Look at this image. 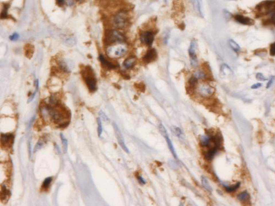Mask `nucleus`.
<instances>
[{"label": "nucleus", "instance_id": "6ab92c4d", "mask_svg": "<svg viewBox=\"0 0 275 206\" xmlns=\"http://www.w3.org/2000/svg\"><path fill=\"white\" fill-rule=\"evenodd\" d=\"M164 138H165V139L166 140V142H167V145H168L169 148V149H170L171 153L172 154L173 156L174 157V158H175V159L177 160V154H176V151H175V148H174V147L173 146V144H172V142H171V141L169 137V135H167L166 136H165Z\"/></svg>", "mask_w": 275, "mask_h": 206}, {"label": "nucleus", "instance_id": "5701e85b", "mask_svg": "<svg viewBox=\"0 0 275 206\" xmlns=\"http://www.w3.org/2000/svg\"><path fill=\"white\" fill-rule=\"evenodd\" d=\"M237 198L241 201H245L249 199V193L247 192L241 193L238 195Z\"/></svg>", "mask_w": 275, "mask_h": 206}, {"label": "nucleus", "instance_id": "79ce46f5", "mask_svg": "<svg viewBox=\"0 0 275 206\" xmlns=\"http://www.w3.org/2000/svg\"><path fill=\"white\" fill-rule=\"evenodd\" d=\"M164 1H166H166H167V0H164Z\"/></svg>", "mask_w": 275, "mask_h": 206}, {"label": "nucleus", "instance_id": "f704fd0d", "mask_svg": "<svg viewBox=\"0 0 275 206\" xmlns=\"http://www.w3.org/2000/svg\"><path fill=\"white\" fill-rule=\"evenodd\" d=\"M275 79V77L274 76H271V78H270V80H269V81L268 82V84H267L266 88H268H268H269L270 87H271V86L272 85V84H273V83H274V81Z\"/></svg>", "mask_w": 275, "mask_h": 206}, {"label": "nucleus", "instance_id": "9b49d317", "mask_svg": "<svg viewBox=\"0 0 275 206\" xmlns=\"http://www.w3.org/2000/svg\"><path fill=\"white\" fill-rule=\"evenodd\" d=\"M157 56L156 50L155 48H151L145 53L143 57V60L145 63H149L156 60Z\"/></svg>", "mask_w": 275, "mask_h": 206}, {"label": "nucleus", "instance_id": "aec40b11", "mask_svg": "<svg viewBox=\"0 0 275 206\" xmlns=\"http://www.w3.org/2000/svg\"><path fill=\"white\" fill-rule=\"evenodd\" d=\"M9 195H10L9 191L7 189L5 185H3L2 187V190H1V199H3V200L6 199L7 198L9 197Z\"/></svg>", "mask_w": 275, "mask_h": 206}, {"label": "nucleus", "instance_id": "f8f14e48", "mask_svg": "<svg viewBox=\"0 0 275 206\" xmlns=\"http://www.w3.org/2000/svg\"><path fill=\"white\" fill-rule=\"evenodd\" d=\"M235 20L238 22L239 23H241L243 25H251L254 24V21L248 17L243 16L242 15H236L235 16Z\"/></svg>", "mask_w": 275, "mask_h": 206}, {"label": "nucleus", "instance_id": "4c0bfd02", "mask_svg": "<svg viewBox=\"0 0 275 206\" xmlns=\"http://www.w3.org/2000/svg\"><path fill=\"white\" fill-rule=\"evenodd\" d=\"M271 20L275 24V11L271 13Z\"/></svg>", "mask_w": 275, "mask_h": 206}, {"label": "nucleus", "instance_id": "4be33fe9", "mask_svg": "<svg viewBox=\"0 0 275 206\" xmlns=\"http://www.w3.org/2000/svg\"><path fill=\"white\" fill-rule=\"evenodd\" d=\"M202 184H203V186L208 191H212V188L211 186L210 185L208 181V180H207V179L204 177V176H202Z\"/></svg>", "mask_w": 275, "mask_h": 206}, {"label": "nucleus", "instance_id": "393cba45", "mask_svg": "<svg viewBox=\"0 0 275 206\" xmlns=\"http://www.w3.org/2000/svg\"><path fill=\"white\" fill-rule=\"evenodd\" d=\"M240 186V183H237L236 185L232 186H224V187L226 189V190L228 193H232L235 191H236L237 189H238Z\"/></svg>", "mask_w": 275, "mask_h": 206}, {"label": "nucleus", "instance_id": "a878e982", "mask_svg": "<svg viewBox=\"0 0 275 206\" xmlns=\"http://www.w3.org/2000/svg\"><path fill=\"white\" fill-rule=\"evenodd\" d=\"M52 180H53V178L51 177H48V178H47L45 179L44 180V181L42 183V189H47L50 186V184L52 181Z\"/></svg>", "mask_w": 275, "mask_h": 206}, {"label": "nucleus", "instance_id": "1a4fd4ad", "mask_svg": "<svg viewBox=\"0 0 275 206\" xmlns=\"http://www.w3.org/2000/svg\"><path fill=\"white\" fill-rule=\"evenodd\" d=\"M113 128H114V130H115V132L116 138L118 140V144H119L120 146L122 148V149L125 151V152L128 153H129L128 148L125 145L123 136V135L121 133L120 129H119L118 126H117V125L115 123H113Z\"/></svg>", "mask_w": 275, "mask_h": 206}, {"label": "nucleus", "instance_id": "423d86ee", "mask_svg": "<svg viewBox=\"0 0 275 206\" xmlns=\"http://www.w3.org/2000/svg\"><path fill=\"white\" fill-rule=\"evenodd\" d=\"M196 91L203 98H209L215 93V89L206 83H202L197 85Z\"/></svg>", "mask_w": 275, "mask_h": 206}, {"label": "nucleus", "instance_id": "72a5a7b5", "mask_svg": "<svg viewBox=\"0 0 275 206\" xmlns=\"http://www.w3.org/2000/svg\"><path fill=\"white\" fill-rule=\"evenodd\" d=\"M270 54L272 56H275V42L272 44L270 46Z\"/></svg>", "mask_w": 275, "mask_h": 206}, {"label": "nucleus", "instance_id": "a19ab883", "mask_svg": "<svg viewBox=\"0 0 275 206\" xmlns=\"http://www.w3.org/2000/svg\"><path fill=\"white\" fill-rule=\"evenodd\" d=\"M228 1H236V0H228Z\"/></svg>", "mask_w": 275, "mask_h": 206}, {"label": "nucleus", "instance_id": "bb28decb", "mask_svg": "<svg viewBox=\"0 0 275 206\" xmlns=\"http://www.w3.org/2000/svg\"><path fill=\"white\" fill-rule=\"evenodd\" d=\"M97 123H98V136L99 137L101 136L102 133V123L101 120L100 118H97Z\"/></svg>", "mask_w": 275, "mask_h": 206}, {"label": "nucleus", "instance_id": "c85d7f7f", "mask_svg": "<svg viewBox=\"0 0 275 206\" xmlns=\"http://www.w3.org/2000/svg\"><path fill=\"white\" fill-rule=\"evenodd\" d=\"M38 87H39V82H38V80H36V89H35V91H34V93H33V95H32L30 97V98L29 99L28 101V103H29V102H30L31 101H33L34 98V97H35V94H36V92H37L38 90Z\"/></svg>", "mask_w": 275, "mask_h": 206}, {"label": "nucleus", "instance_id": "7c9ffc66", "mask_svg": "<svg viewBox=\"0 0 275 206\" xmlns=\"http://www.w3.org/2000/svg\"><path fill=\"white\" fill-rule=\"evenodd\" d=\"M256 78L257 80H260V81H266L268 80V79L264 75V74L261 73L256 74Z\"/></svg>", "mask_w": 275, "mask_h": 206}, {"label": "nucleus", "instance_id": "f3484780", "mask_svg": "<svg viewBox=\"0 0 275 206\" xmlns=\"http://www.w3.org/2000/svg\"><path fill=\"white\" fill-rule=\"evenodd\" d=\"M191 3L193 5L194 9L199 15L203 16V13L202 11V8L199 0H190Z\"/></svg>", "mask_w": 275, "mask_h": 206}, {"label": "nucleus", "instance_id": "ea45409f", "mask_svg": "<svg viewBox=\"0 0 275 206\" xmlns=\"http://www.w3.org/2000/svg\"><path fill=\"white\" fill-rule=\"evenodd\" d=\"M77 1H83V0H77Z\"/></svg>", "mask_w": 275, "mask_h": 206}, {"label": "nucleus", "instance_id": "2eb2a0df", "mask_svg": "<svg viewBox=\"0 0 275 206\" xmlns=\"http://www.w3.org/2000/svg\"><path fill=\"white\" fill-rule=\"evenodd\" d=\"M99 59H100V60L101 61V63L102 65H104L105 67H106L107 68L109 69H115L116 68L117 66L116 65H115L114 64L112 63L111 62H110V61H109L108 60H106L105 58V57L103 56V55H100V57H99Z\"/></svg>", "mask_w": 275, "mask_h": 206}, {"label": "nucleus", "instance_id": "9d476101", "mask_svg": "<svg viewBox=\"0 0 275 206\" xmlns=\"http://www.w3.org/2000/svg\"><path fill=\"white\" fill-rule=\"evenodd\" d=\"M14 136L12 134H1V144L4 146L11 147L13 145Z\"/></svg>", "mask_w": 275, "mask_h": 206}, {"label": "nucleus", "instance_id": "20e7f679", "mask_svg": "<svg viewBox=\"0 0 275 206\" xmlns=\"http://www.w3.org/2000/svg\"><path fill=\"white\" fill-rule=\"evenodd\" d=\"M105 42L110 45L119 42H125V38L123 34L118 30H112L108 31L105 36Z\"/></svg>", "mask_w": 275, "mask_h": 206}, {"label": "nucleus", "instance_id": "f257e3e1", "mask_svg": "<svg viewBox=\"0 0 275 206\" xmlns=\"http://www.w3.org/2000/svg\"><path fill=\"white\" fill-rule=\"evenodd\" d=\"M40 111L43 117H49L55 123L59 124V127H66L69 125V121L64 120L70 119L71 113H69L68 110H66L63 107L59 109L52 105H45L41 106Z\"/></svg>", "mask_w": 275, "mask_h": 206}, {"label": "nucleus", "instance_id": "e433bc0d", "mask_svg": "<svg viewBox=\"0 0 275 206\" xmlns=\"http://www.w3.org/2000/svg\"><path fill=\"white\" fill-rule=\"evenodd\" d=\"M262 86V84L261 83H256V84H254L253 85H252L251 88L253 89H258L259 87Z\"/></svg>", "mask_w": 275, "mask_h": 206}, {"label": "nucleus", "instance_id": "2f4dec72", "mask_svg": "<svg viewBox=\"0 0 275 206\" xmlns=\"http://www.w3.org/2000/svg\"><path fill=\"white\" fill-rule=\"evenodd\" d=\"M99 115L100 116L101 118H102L105 121H109V118L107 117V115L105 114V113L104 112H102V111H100L99 112Z\"/></svg>", "mask_w": 275, "mask_h": 206}, {"label": "nucleus", "instance_id": "473e14b6", "mask_svg": "<svg viewBox=\"0 0 275 206\" xmlns=\"http://www.w3.org/2000/svg\"><path fill=\"white\" fill-rule=\"evenodd\" d=\"M137 178L138 180L139 181V183L141 184V185H144L146 184V181L142 177L141 175H140L139 174H138L137 175Z\"/></svg>", "mask_w": 275, "mask_h": 206}, {"label": "nucleus", "instance_id": "412c9836", "mask_svg": "<svg viewBox=\"0 0 275 206\" xmlns=\"http://www.w3.org/2000/svg\"><path fill=\"white\" fill-rule=\"evenodd\" d=\"M60 138H61L62 144L63 152H64V153H66L67 151V150H68V141L65 138V136L63 135V134H62V133L60 134Z\"/></svg>", "mask_w": 275, "mask_h": 206}, {"label": "nucleus", "instance_id": "c9c22d12", "mask_svg": "<svg viewBox=\"0 0 275 206\" xmlns=\"http://www.w3.org/2000/svg\"><path fill=\"white\" fill-rule=\"evenodd\" d=\"M18 38H19V35L17 33L13 34L12 35H11L10 36V39L12 40V41H16V40H18Z\"/></svg>", "mask_w": 275, "mask_h": 206}, {"label": "nucleus", "instance_id": "cd10ccee", "mask_svg": "<svg viewBox=\"0 0 275 206\" xmlns=\"http://www.w3.org/2000/svg\"><path fill=\"white\" fill-rule=\"evenodd\" d=\"M158 129H159V130L160 132V133L161 134V135L164 136V138L165 136H166L167 135H168V133L167 132V130L166 129V128L164 127V126L162 124H160L158 126Z\"/></svg>", "mask_w": 275, "mask_h": 206}, {"label": "nucleus", "instance_id": "6e6552de", "mask_svg": "<svg viewBox=\"0 0 275 206\" xmlns=\"http://www.w3.org/2000/svg\"><path fill=\"white\" fill-rule=\"evenodd\" d=\"M140 41L147 46L152 45L154 40V34L150 31H144L140 35Z\"/></svg>", "mask_w": 275, "mask_h": 206}, {"label": "nucleus", "instance_id": "a211bd4d", "mask_svg": "<svg viewBox=\"0 0 275 206\" xmlns=\"http://www.w3.org/2000/svg\"><path fill=\"white\" fill-rule=\"evenodd\" d=\"M46 143V139L45 138H43V137L41 138L39 141L37 142V143L36 144V145L35 146V147H34V150H33L34 153L36 152L37 151L40 150L41 148H42Z\"/></svg>", "mask_w": 275, "mask_h": 206}, {"label": "nucleus", "instance_id": "0eeeda50", "mask_svg": "<svg viewBox=\"0 0 275 206\" xmlns=\"http://www.w3.org/2000/svg\"><path fill=\"white\" fill-rule=\"evenodd\" d=\"M197 43L194 40H193L190 43V46L189 48V54L190 57V64L191 66H197L198 63V60L197 58Z\"/></svg>", "mask_w": 275, "mask_h": 206}, {"label": "nucleus", "instance_id": "b1692460", "mask_svg": "<svg viewBox=\"0 0 275 206\" xmlns=\"http://www.w3.org/2000/svg\"><path fill=\"white\" fill-rule=\"evenodd\" d=\"M229 45L236 52H238L240 50V46L237 44L236 42L233 40H229Z\"/></svg>", "mask_w": 275, "mask_h": 206}, {"label": "nucleus", "instance_id": "58836bf2", "mask_svg": "<svg viewBox=\"0 0 275 206\" xmlns=\"http://www.w3.org/2000/svg\"><path fill=\"white\" fill-rule=\"evenodd\" d=\"M56 2L59 6H62L65 3V0H56Z\"/></svg>", "mask_w": 275, "mask_h": 206}, {"label": "nucleus", "instance_id": "f03ea898", "mask_svg": "<svg viewBox=\"0 0 275 206\" xmlns=\"http://www.w3.org/2000/svg\"><path fill=\"white\" fill-rule=\"evenodd\" d=\"M128 52V47L125 42H119L110 45L107 47L106 53L112 58L122 57Z\"/></svg>", "mask_w": 275, "mask_h": 206}, {"label": "nucleus", "instance_id": "ddd939ff", "mask_svg": "<svg viewBox=\"0 0 275 206\" xmlns=\"http://www.w3.org/2000/svg\"><path fill=\"white\" fill-rule=\"evenodd\" d=\"M137 62V58L135 56H131L125 60L123 62V66L127 69H131L134 66Z\"/></svg>", "mask_w": 275, "mask_h": 206}, {"label": "nucleus", "instance_id": "4468645a", "mask_svg": "<svg viewBox=\"0 0 275 206\" xmlns=\"http://www.w3.org/2000/svg\"><path fill=\"white\" fill-rule=\"evenodd\" d=\"M218 147L216 146H213L211 147L209 150L205 153V157L206 160H212L214 157L215 156V154L217 153L218 151Z\"/></svg>", "mask_w": 275, "mask_h": 206}, {"label": "nucleus", "instance_id": "39448f33", "mask_svg": "<svg viewBox=\"0 0 275 206\" xmlns=\"http://www.w3.org/2000/svg\"><path fill=\"white\" fill-rule=\"evenodd\" d=\"M83 75L89 91L94 92L96 90V80L91 68L88 66V68H85Z\"/></svg>", "mask_w": 275, "mask_h": 206}, {"label": "nucleus", "instance_id": "c756f323", "mask_svg": "<svg viewBox=\"0 0 275 206\" xmlns=\"http://www.w3.org/2000/svg\"><path fill=\"white\" fill-rule=\"evenodd\" d=\"M173 132L178 137H180L182 134L181 129L178 127H176V126L173 127Z\"/></svg>", "mask_w": 275, "mask_h": 206}, {"label": "nucleus", "instance_id": "dca6fc26", "mask_svg": "<svg viewBox=\"0 0 275 206\" xmlns=\"http://www.w3.org/2000/svg\"><path fill=\"white\" fill-rule=\"evenodd\" d=\"M193 76L197 80H204L207 78V74L202 69H197L194 72Z\"/></svg>", "mask_w": 275, "mask_h": 206}, {"label": "nucleus", "instance_id": "7ed1b4c3", "mask_svg": "<svg viewBox=\"0 0 275 206\" xmlns=\"http://www.w3.org/2000/svg\"><path fill=\"white\" fill-rule=\"evenodd\" d=\"M129 23V15L127 12L122 10L116 14L113 18V25L117 29H122L127 27Z\"/></svg>", "mask_w": 275, "mask_h": 206}]
</instances>
